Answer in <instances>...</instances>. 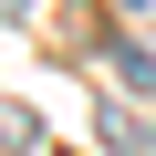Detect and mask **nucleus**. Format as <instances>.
I'll return each instance as SVG.
<instances>
[{
    "mask_svg": "<svg viewBox=\"0 0 156 156\" xmlns=\"http://www.w3.org/2000/svg\"><path fill=\"white\" fill-rule=\"evenodd\" d=\"M115 73H125V83H156V52L146 42H115Z\"/></svg>",
    "mask_w": 156,
    "mask_h": 156,
    "instance_id": "f257e3e1",
    "label": "nucleus"
},
{
    "mask_svg": "<svg viewBox=\"0 0 156 156\" xmlns=\"http://www.w3.org/2000/svg\"><path fill=\"white\" fill-rule=\"evenodd\" d=\"M0 11H31V0H0Z\"/></svg>",
    "mask_w": 156,
    "mask_h": 156,
    "instance_id": "f03ea898",
    "label": "nucleus"
},
{
    "mask_svg": "<svg viewBox=\"0 0 156 156\" xmlns=\"http://www.w3.org/2000/svg\"><path fill=\"white\" fill-rule=\"evenodd\" d=\"M146 146H156V115H146Z\"/></svg>",
    "mask_w": 156,
    "mask_h": 156,
    "instance_id": "7ed1b4c3",
    "label": "nucleus"
}]
</instances>
